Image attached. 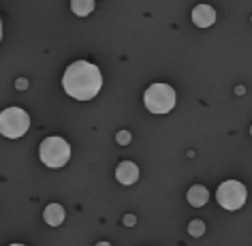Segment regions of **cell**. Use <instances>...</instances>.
<instances>
[{
  "label": "cell",
  "instance_id": "30bf717a",
  "mask_svg": "<svg viewBox=\"0 0 252 246\" xmlns=\"http://www.w3.org/2000/svg\"><path fill=\"white\" fill-rule=\"evenodd\" d=\"M71 9L75 15L86 17L94 11V0H71Z\"/></svg>",
  "mask_w": 252,
  "mask_h": 246
},
{
  "label": "cell",
  "instance_id": "8992f818",
  "mask_svg": "<svg viewBox=\"0 0 252 246\" xmlns=\"http://www.w3.org/2000/svg\"><path fill=\"white\" fill-rule=\"evenodd\" d=\"M192 22L199 28H210L216 22V11L210 4H199V7L192 9Z\"/></svg>",
  "mask_w": 252,
  "mask_h": 246
},
{
  "label": "cell",
  "instance_id": "5b68a950",
  "mask_svg": "<svg viewBox=\"0 0 252 246\" xmlns=\"http://www.w3.org/2000/svg\"><path fill=\"white\" fill-rule=\"evenodd\" d=\"M216 199L224 210H239L246 201V186L237 180H226L218 186Z\"/></svg>",
  "mask_w": 252,
  "mask_h": 246
},
{
  "label": "cell",
  "instance_id": "8fae6325",
  "mask_svg": "<svg viewBox=\"0 0 252 246\" xmlns=\"http://www.w3.org/2000/svg\"><path fill=\"white\" fill-rule=\"evenodd\" d=\"M188 233L194 238H201L205 233V225H203V220H199V218H194L190 220V225H188Z\"/></svg>",
  "mask_w": 252,
  "mask_h": 246
},
{
  "label": "cell",
  "instance_id": "9c48e42d",
  "mask_svg": "<svg viewBox=\"0 0 252 246\" xmlns=\"http://www.w3.org/2000/svg\"><path fill=\"white\" fill-rule=\"evenodd\" d=\"M43 218H45L47 225L52 227H58L62 220H64V208H62L60 204H52L45 208V212H43Z\"/></svg>",
  "mask_w": 252,
  "mask_h": 246
},
{
  "label": "cell",
  "instance_id": "3957f363",
  "mask_svg": "<svg viewBox=\"0 0 252 246\" xmlns=\"http://www.w3.org/2000/svg\"><path fill=\"white\" fill-rule=\"evenodd\" d=\"M41 161L45 163L47 167H64L68 159H71V146L62 140V137H47L41 143Z\"/></svg>",
  "mask_w": 252,
  "mask_h": 246
},
{
  "label": "cell",
  "instance_id": "52a82bcc",
  "mask_svg": "<svg viewBox=\"0 0 252 246\" xmlns=\"http://www.w3.org/2000/svg\"><path fill=\"white\" fill-rule=\"evenodd\" d=\"M116 178L120 184H135V182L139 180V167H137L133 161L120 163L116 169Z\"/></svg>",
  "mask_w": 252,
  "mask_h": 246
},
{
  "label": "cell",
  "instance_id": "7c38bea8",
  "mask_svg": "<svg viewBox=\"0 0 252 246\" xmlns=\"http://www.w3.org/2000/svg\"><path fill=\"white\" fill-rule=\"evenodd\" d=\"M128 141H130V135L126 133V131H120V133H118V143H122V146H126Z\"/></svg>",
  "mask_w": 252,
  "mask_h": 246
},
{
  "label": "cell",
  "instance_id": "277c9868",
  "mask_svg": "<svg viewBox=\"0 0 252 246\" xmlns=\"http://www.w3.org/2000/svg\"><path fill=\"white\" fill-rule=\"evenodd\" d=\"M143 101L152 113H167L175 107V90L167 84H154L146 90Z\"/></svg>",
  "mask_w": 252,
  "mask_h": 246
},
{
  "label": "cell",
  "instance_id": "6da1fadb",
  "mask_svg": "<svg viewBox=\"0 0 252 246\" xmlns=\"http://www.w3.org/2000/svg\"><path fill=\"white\" fill-rule=\"evenodd\" d=\"M62 86H64V92L68 97L77 101H90L103 88V77H100L98 67H94L92 62L77 60L64 71Z\"/></svg>",
  "mask_w": 252,
  "mask_h": 246
},
{
  "label": "cell",
  "instance_id": "ba28073f",
  "mask_svg": "<svg viewBox=\"0 0 252 246\" xmlns=\"http://www.w3.org/2000/svg\"><path fill=\"white\" fill-rule=\"evenodd\" d=\"M188 204H190L192 208H201L207 204V199H210V191L203 186V184H194L188 188V195H186Z\"/></svg>",
  "mask_w": 252,
  "mask_h": 246
},
{
  "label": "cell",
  "instance_id": "7a4b0ae2",
  "mask_svg": "<svg viewBox=\"0 0 252 246\" xmlns=\"http://www.w3.org/2000/svg\"><path fill=\"white\" fill-rule=\"evenodd\" d=\"M30 127V116L22 107H7L0 113V133L9 140H20Z\"/></svg>",
  "mask_w": 252,
  "mask_h": 246
},
{
  "label": "cell",
  "instance_id": "5bb4252c",
  "mask_svg": "<svg viewBox=\"0 0 252 246\" xmlns=\"http://www.w3.org/2000/svg\"><path fill=\"white\" fill-rule=\"evenodd\" d=\"M250 135H252V127H250Z\"/></svg>",
  "mask_w": 252,
  "mask_h": 246
},
{
  "label": "cell",
  "instance_id": "4fadbf2b",
  "mask_svg": "<svg viewBox=\"0 0 252 246\" xmlns=\"http://www.w3.org/2000/svg\"><path fill=\"white\" fill-rule=\"evenodd\" d=\"M124 223L126 225H135V216H130V214H128V216H124Z\"/></svg>",
  "mask_w": 252,
  "mask_h": 246
}]
</instances>
